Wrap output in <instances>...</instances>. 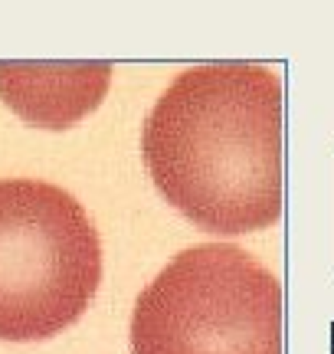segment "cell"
Returning a JSON list of instances; mask_svg holds the SVG:
<instances>
[{"instance_id": "cell-3", "label": "cell", "mask_w": 334, "mask_h": 354, "mask_svg": "<svg viewBox=\"0 0 334 354\" xmlns=\"http://www.w3.org/2000/svg\"><path fill=\"white\" fill-rule=\"evenodd\" d=\"M131 354H282V286L233 243L190 246L138 295Z\"/></svg>"}, {"instance_id": "cell-2", "label": "cell", "mask_w": 334, "mask_h": 354, "mask_svg": "<svg viewBox=\"0 0 334 354\" xmlns=\"http://www.w3.org/2000/svg\"><path fill=\"white\" fill-rule=\"evenodd\" d=\"M102 282L86 207L50 180L0 177V342H43L76 325Z\"/></svg>"}, {"instance_id": "cell-4", "label": "cell", "mask_w": 334, "mask_h": 354, "mask_svg": "<svg viewBox=\"0 0 334 354\" xmlns=\"http://www.w3.org/2000/svg\"><path fill=\"white\" fill-rule=\"evenodd\" d=\"M112 63H0V99L43 128H69L99 109Z\"/></svg>"}, {"instance_id": "cell-1", "label": "cell", "mask_w": 334, "mask_h": 354, "mask_svg": "<svg viewBox=\"0 0 334 354\" xmlns=\"http://www.w3.org/2000/svg\"><path fill=\"white\" fill-rule=\"evenodd\" d=\"M285 99L269 66L226 59L184 69L141 128L157 194L219 236L279 223L285 203Z\"/></svg>"}]
</instances>
